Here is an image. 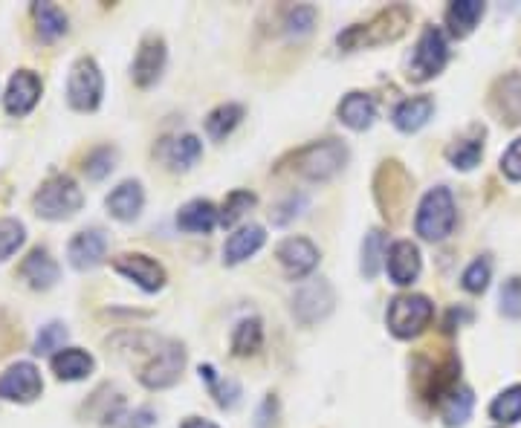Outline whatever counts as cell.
<instances>
[{"mask_svg":"<svg viewBox=\"0 0 521 428\" xmlns=\"http://www.w3.org/2000/svg\"><path fill=\"white\" fill-rule=\"evenodd\" d=\"M32 15H35L41 41H55V38H61L67 32V15L55 3H35Z\"/></svg>","mask_w":521,"mask_h":428,"instance_id":"83f0119b","label":"cell"},{"mask_svg":"<svg viewBox=\"0 0 521 428\" xmlns=\"http://www.w3.org/2000/svg\"><path fill=\"white\" fill-rule=\"evenodd\" d=\"M218 214L220 212L209 200H192L177 214V226L194 235H209L218 226Z\"/></svg>","mask_w":521,"mask_h":428,"instance_id":"484cf974","label":"cell"},{"mask_svg":"<svg viewBox=\"0 0 521 428\" xmlns=\"http://www.w3.org/2000/svg\"><path fill=\"white\" fill-rule=\"evenodd\" d=\"M105 203H108L110 217H116L122 223H131V220H137L142 206H145V194H142V186L137 180H125V183H119L110 191Z\"/></svg>","mask_w":521,"mask_h":428,"instance_id":"e0dca14e","label":"cell"},{"mask_svg":"<svg viewBox=\"0 0 521 428\" xmlns=\"http://www.w3.org/2000/svg\"><path fill=\"white\" fill-rule=\"evenodd\" d=\"M383 252H385V235L380 229L368 232L362 241V275L365 278H377V272L383 267Z\"/></svg>","mask_w":521,"mask_h":428,"instance_id":"1f68e13d","label":"cell"},{"mask_svg":"<svg viewBox=\"0 0 521 428\" xmlns=\"http://www.w3.org/2000/svg\"><path fill=\"white\" fill-rule=\"evenodd\" d=\"M44 382L32 362H15L0 374V400L6 402H32L41 397Z\"/></svg>","mask_w":521,"mask_h":428,"instance_id":"30bf717a","label":"cell"},{"mask_svg":"<svg viewBox=\"0 0 521 428\" xmlns=\"http://www.w3.org/2000/svg\"><path fill=\"white\" fill-rule=\"evenodd\" d=\"M501 313L507 319H521V278H510L501 287Z\"/></svg>","mask_w":521,"mask_h":428,"instance_id":"ab89813d","label":"cell"},{"mask_svg":"<svg viewBox=\"0 0 521 428\" xmlns=\"http://www.w3.org/2000/svg\"><path fill=\"white\" fill-rule=\"evenodd\" d=\"M385 267H388V275H391V281L397 287H409L414 278L420 275V267H423L420 249L412 241H397L388 249Z\"/></svg>","mask_w":521,"mask_h":428,"instance_id":"2e32d148","label":"cell"},{"mask_svg":"<svg viewBox=\"0 0 521 428\" xmlns=\"http://www.w3.org/2000/svg\"><path fill=\"white\" fill-rule=\"evenodd\" d=\"M435 113V99L432 96H412L406 102H400L394 110V125L403 131V134H414L420 131Z\"/></svg>","mask_w":521,"mask_h":428,"instance_id":"cb8c5ba5","label":"cell"},{"mask_svg":"<svg viewBox=\"0 0 521 428\" xmlns=\"http://www.w3.org/2000/svg\"><path fill=\"white\" fill-rule=\"evenodd\" d=\"M481 154H484V142L481 139H461V142L449 145V151H446L449 162L455 168H461V171H472L481 162Z\"/></svg>","mask_w":521,"mask_h":428,"instance_id":"836d02e7","label":"cell"},{"mask_svg":"<svg viewBox=\"0 0 521 428\" xmlns=\"http://www.w3.org/2000/svg\"><path fill=\"white\" fill-rule=\"evenodd\" d=\"M50 368L61 382H79L93 374V356L79 348H64L50 359Z\"/></svg>","mask_w":521,"mask_h":428,"instance_id":"603a6c76","label":"cell"},{"mask_svg":"<svg viewBox=\"0 0 521 428\" xmlns=\"http://www.w3.org/2000/svg\"><path fill=\"white\" fill-rule=\"evenodd\" d=\"M472 408H475V397L472 391L464 385H455L452 391H446L440 397V420L449 428H458L467 423L472 417Z\"/></svg>","mask_w":521,"mask_h":428,"instance_id":"d4e9b609","label":"cell"},{"mask_svg":"<svg viewBox=\"0 0 521 428\" xmlns=\"http://www.w3.org/2000/svg\"><path fill=\"white\" fill-rule=\"evenodd\" d=\"M105 93V79L96 67L93 58H79L70 67V79H67V102L76 110H96Z\"/></svg>","mask_w":521,"mask_h":428,"instance_id":"52a82bcc","label":"cell"},{"mask_svg":"<svg viewBox=\"0 0 521 428\" xmlns=\"http://www.w3.org/2000/svg\"><path fill=\"white\" fill-rule=\"evenodd\" d=\"M264 241H267V235H264L261 226H255V223L241 226V229L226 241V246H223V261H226L229 267H235V264L252 258V255L264 246Z\"/></svg>","mask_w":521,"mask_h":428,"instance_id":"d6986e66","label":"cell"},{"mask_svg":"<svg viewBox=\"0 0 521 428\" xmlns=\"http://www.w3.org/2000/svg\"><path fill=\"white\" fill-rule=\"evenodd\" d=\"M105 255H108V238H105V232H99V229H87V232H79L70 246H67V258H70V267L82 269H96L102 261H105Z\"/></svg>","mask_w":521,"mask_h":428,"instance_id":"9a60e30c","label":"cell"},{"mask_svg":"<svg viewBox=\"0 0 521 428\" xmlns=\"http://www.w3.org/2000/svg\"><path fill=\"white\" fill-rule=\"evenodd\" d=\"M412 24V15L406 6H391L380 12L377 18H371L368 24H359V27H351L348 32L339 35V47L342 50H362V47H380V44H388V41H397L406 27Z\"/></svg>","mask_w":521,"mask_h":428,"instance_id":"6da1fadb","label":"cell"},{"mask_svg":"<svg viewBox=\"0 0 521 428\" xmlns=\"http://www.w3.org/2000/svg\"><path fill=\"white\" fill-rule=\"evenodd\" d=\"M244 119V107L241 105H220L209 113L206 119V134L212 139H226L238 128V122Z\"/></svg>","mask_w":521,"mask_h":428,"instance_id":"f1b7e54d","label":"cell"},{"mask_svg":"<svg viewBox=\"0 0 521 428\" xmlns=\"http://www.w3.org/2000/svg\"><path fill=\"white\" fill-rule=\"evenodd\" d=\"M339 119L342 125H348L351 131H368L377 119V105L368 93H348L339 102Z\"/></svg>","mask_w":521,"mask_h":428,"instance_id":"ffe728a7","label":"cell"},{"mask_svg":"<svg viewBox=\"0 0 521 428\" xmlns=\"http://www.w3.org/2000/svg\"><path fill=\"white\" fill-rule=\"evenodd\" d=\"M495 107L510 125H521V76H507L504 81H498Z\"/></svg>","mask_w":521,"mask_h":428,"instance_id":"4316f807","label":"cell"},{"mask_svg":"<svg viewBox=\"0 0 521 428\" xmlns=\"http://www.w3.org/2000/svg\"><path fill=\"white\" fill-rule=\"evenodd\" d=\"M432 316H435V304L426 295H397L388 304L385 321L397 339H414L429 327Z\"/></svg>","mask_w":521,"mask_h":428,"instance_id":"277c9868","label":"cell"},{"mask_svg":"<svg viewBox=\"0 0 521 428\" xmlns=\"http://www.w3.org/2000/svg\"><path fill=\"white\" fill-rule=\"evenodd\" d=\"M180 428H218V426L209 423V420H200V417H189V420H183V426Z\"/></svg>","mask_w":521,"mask_h":428,"instance_id":"ee69618b","label":"cell"},{"mask_svg":"<svg viewBox=\"0 0 521 428\" xmlns=\"http://www.w3.org/2000/svg\"><path fill=\"white\" fill-rule=\"evenodd\" d=\"M113 269H116L119 275H125L128 281H134L139 290H145V293L163 290V264H157V261L148 258V255H119V258H113Z\"/></svg>","mask_w":521,"mask_h":428,"instance_id":"8fae6325","label":"cell"},{"mask_svg":"<svg viewBox=\"0 0 521 428\" xmlns=\"http://www.w3.org/2000/svg\"><path fill=\"white\" fill-rule=\"evenodd\" d=\"M27 241V229L21 220H12V217H3L0 220V264L9 261L21 246Z\"/></svg>","mask_w":521,"mask_h":428,"instance_id":"d6a6232c","label":"cell"},{"mask_svg":"<svg viewBox=\"0 0 521 428\" xmlns=\"http://www.w3.org/2000/svg\"><path fill=\"white\" fill-rule=\"evenodd\" d=\"M38 99H41V79L32 70H18L9 79L3 105H6L9 116H18L21 119V116H27L29 110L38 105Z\"/></svg>","mask_w":521,"mask_h":428,"instance_id":"4fadbf2b","label":"cell"},{"mask_svg":"<svg viewBox=\"0 0 521 428\" xmlns=\"http://www.w3.org/2000/svg\"><path fill=\"white\" fill-rule=\"evenodd\" d=\"M200 376L209 382V388H212V397L218 400L220 408H232L238 397H241V388H238V382H232V379H218L215 376V368L212 365H203L200 368Z\"/></svg>","mask_w":521,"mask_h":428,"instance_id":"e575fe53","label":"cell"},{"mask_svg":"<svg viewBox=\"0 0 521 428\" xmlns=\"http://www.w3.org/2000/svg\"><path fill=\"white\" fill-rule=\"evenodd\" d=\"M336 304V295L330 290L328 281L316 278V281H307L302 284L296 295H293V316L302 321V324H316L325 316H330Z\"/></svg>","mask_w":521,"mask_h":428,"instance_id":"9c48e42d","label":"cell"},{"mask_svg":"<svg viewBox=\"0 0 521 428\" xmlns=\"http://www.w3.org/2000/svg\"><path fill=\"white\" fill-rule=\"evenodd\" d=\"M446 61H449L446 38H443L440 29L429 27L423 35H420V41H417V47H414L412 61H409V79L412 81L435 79V76L443 73Z\"/></svg>","mask_w":521,"mask_h":428,"instance_id":"ba28073f","label":"cell"},{"mask_svg":"<svg viewBox=\"0 0 521 428\" xmlns=\"http://www.w3.org/2000/svg\"><path fill=\"white\" fill-rule=\"evenodd\" d=\"M154 423L151 420V411H137L134 417H131V428H148Z\"/></svg>","mask_w":521,"mask_h":428,"instance_id":"7bdbcfd3","label":"cell"},{"mask_svg":"<svg viewBox=\"0 0 521 428\" xmlns=\"http://www.w3.org/2000/svg\"><path fill=\"white\" fill-rule=\"evenodd\" d=\"M113 168H116V148H110V145L96 148V151L84 160V174H87L90 180H105Z\"/></svg>","mask_w":521,"mask_h":428,"instance_id":"74e56055","label":"cell"},{"mask_svg":"<svg viewBox=\"0 0 521 428\" xmlns=\"http://www.w3.org/2000/svg\"><path fill=\"white\" fill-rule=\"evenodd\" d=\"M64 342H67V327H64L61 321H50V324H44V327L38 330L32 353H35V356H50L55 350L64 348Z\"/></svg>","mask_w":521,"mask_h":428,"instance_id":"d590c367","label":"cell"},{"mask_svg":"<svg viewBox=\"0 0 521 428\" xmlns=\"http://www.w3.org/2000/svg\"><path fill=\"white\" fill-rule=\"evenodd\" d=\"M35 214L44 220H70L76 212H82L84 194L79 183L67 174H55L44 186L38 188L35 200Z\"/></svg>","mask_w":521,"mask_h":428,"instance_id":"3957f363","label":"cell"},{"mask_svg":"<svg viewBox=\"0 0 521 428\" xmlns=\"http://www.w3.org/2000/svg\"><path fill=\"white\" fill-rule=\"evenodd\" d=\"M275 258H278V264L284 267V272L290 278H304V275H310L313 269L319 267V249L307 238H287V241H281L278 249H275Z\"/></svg>","mask_w":521,"mask_h":428,"instance_id":"7c38bea8","label":"cell"},{"mask_svg":"<svg viewBox=\"0 0 521 428\" xmlns=\"http://www.w3.org/2000/svg\"><path fill=\"white\" fill-rule=\"evenodd\" d=\"M200 154H203V145L192 134L177 136V139H165L163 148H160V157H163L165 165L171 171H189L194 162L200 160Z\"/></svg>","mask_w":521,"mask_h":428,"instance_id":"44dd1931","label":"cell"},{"mask_svg":"<svg viewBox=\"0 0 521 428\" xmlns=\"http://www.w3.org/2000/svg\"><path fill=\"white\" fill-rule=\"evenodd\" d=\"M455 220H458V212H455L452 191L438 186L426 191V197L420 200L414 229L423 241H446L455 229Z\"/></svg>","mask_w":521,"mask_h":428,"instance_id":"7a4b0ae2","label":"cell"},{"mask_svg":"<svg viewBox=\"0 0 521 428\" xmlns=\"http://www.w3.org/2000/svg\"><path fill=\"white\" fill-rule=\"evenodd\" d=\"M163 67H165L163 38H157V35L142 38V44H139L137 50V58H134V67H131V79H134V84H139V87H151L154 81L163 76Z\"/></svg>","mask_w":521,"mask_h":428,"instance_id":"5bb4252c","label":"cell"},{"mask_svg":"<svg viewBox=\"0 0 521 428\" xmlns=\"http://www.w3.org/2000/svg\"><path fill=\"white\" fill-rule=\"evenodd\" d=\"M264 345V327L258 319H244L235 327V336H232V353L235 356H249V353H258Z\"/></svg>","mask_w":521,"mask_h":428,"instance_id":"4dcf8cb0","label":"cell"},{"mask_svg":"<svg viewBox=\"0 0 521 428\" xmlns=\"http://www.w3.org/2000/svg\"><path fill=\"white\" fill-rule=\"evenodd\" d=\"M490 275H493V267H490L487 258L472 261L467 267V272H464V290H467V293H484V290L490 287Z\"/></svg>","mask_w":521,"mask_h":428,"instance_id":"f35d334b","label":"cell"},{"mask_svg":"<svg viewBox=\"0 0 521 428\" xmlns=\"http://www.w3.org/2000/svg\"><path fill=\"white\" fill-rule=\"evenodd\" d=\"M484 12H487V6L481 0H455L446 9V27L455 38H467L481 24Z\"/></svg>","mask_w":521,"mask_h":428,"instance_id":"7402d4cb","label":"cell"},{"mask_svg":"<svg viewBox=\"0 0 521 428\" xmlns=\"http://www.w3.org/2000/svg\"><path fill=\"white\" fill-rule=\"evenodd\" d=\"M501 171H504V177H510L513 183H519L521 180V136L504 151V157H501Z\"/></svg>","mask_w":521,"mask_h":428,"instance_id":"b9f144b4","label":"cell"},{"mask_svg":"<svg viewBox=\"0 0 521 428\" xmlns=\"http://www.w3.org/2000/svg\"><path fill=\"white\" fill-rule=\"evenodd\" d=\"M348 162V148L336 139H325V142H313L302 148L296 154V171L313 180V183H322L330 180L333 174H339Z\"/></svg>","mask_w":521,"mask_h":428,"instance_id":"5b68a950","label":"cell"},{"mask_svg":"<svg viewBox=\"0 0 521 428\" xmlns=\"http://www.w3.org/2000/svg\"><path fill=\"white\" fill-rule=\"evenodd\" d=\"M21 275H24V281H27L32 290H50V287H55V281H58L61 272H58V264L50 258V252L38 246V249H32L27 258H24Z\"/></svg>","mask_w":521,"mask_h":428,"instance_id":"ac0fdd59","label":"cell"},{"mask_svg":"<svg viewBox=\"0 0 521 428\" xmlns=\"http://www.w3.org/2000/svg\"><path fill=\"white\" fill-rule=\"evenodd\" d=\"M313 24H316V9H310V6H296V9L287 15V32L296 35V38L307 35V32L313 29Z\"/></svg>","mask_w":521,"mask_h":428,"instance_id":"60d3db41","label":"cell"},{"mask_svg":"<svg viewBox=\"0 0 521 428\" xmlns=\"http://www.w3.org/2000/svg\"><path fill=\"white\" fill-rule=\"evenodd\" d=\"M183 365H186V350L180 342H157L151 350V359L139 371V382L151 391L171 388L183 374Z\"/></svg>","mask_w":521,"mask_h":428,"instance_id":"8992f818","label":"cell"},{"mask_svg":"<svg viewBox=\"0 0 521 428\" xmlns=\"http://www.w3.org/2000/svg\"><path fill=\"white\" fill-rule=\"evenodd\" d=\"M490 417L501 426H513L521 420V385H513L507 391H501L490 405Z\"/></svg>","mask_w":521,"mask_h":428,"instance_id":"f546056e","label":"cell"},{"mask_svg":"<svg viewBox=\"0 0 521 428\" xmlns=\"http://www.w3.org/2000/svg\"><path fill=\"white\" fill-rule=\"evenodd\" d=\"M255 206V194H249V191H232L229 197H226V203H223V209L218 214V223L220 226H235L244 212H249Z\"/></svg>","mask_w":521,"mask_h":428,"instance_id":"8d00e7d4","label":"cell"}]
</instances>
